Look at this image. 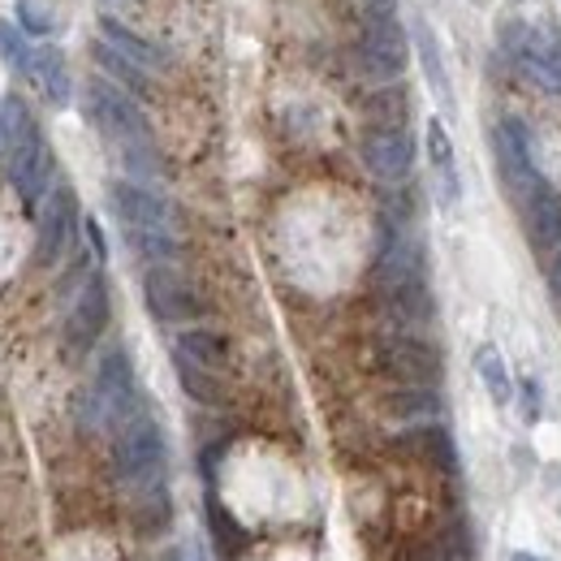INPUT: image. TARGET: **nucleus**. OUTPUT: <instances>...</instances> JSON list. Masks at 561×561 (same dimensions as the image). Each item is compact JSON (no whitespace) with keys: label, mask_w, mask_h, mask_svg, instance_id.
<instances>
[{"label":"nucleus","mask_w":561,"mask_h":561,"mask_svg":"<svg viewBox=\"0 0 561 561\" xmlns=\"http://www.w3.org/2000/svg\"><path fill=\"white\" fill-rule=\"evenodd\" d=\"M48 104H70L73 95V82H70V66H66V57H61V48H53V44H39V48H31V61H26V73H22Z\"/></svg>","instance_id":"4468645a"},{"label":"nucleus","mask_w":561,"mask_h":561,"mask_svg":"<svg viewBox=\"0 0 561 561\" xmlns=\"http://www.w3.org/2000/svg\"><path fill=\"white\" fill-rule=\"evenodd\" d=\"M173 363H178L182 389H186L195 402H204V407H225V402H229V389L220 385V376H216L211 367H199V363H191V358H182V354H173Z\"/></svg>","instance_id":"aec40b11"},{"label":"nucleus","mask_w":561,"mask_h":561,"mask_svg":"<svg viewBox=\"0 0 561 561\" xmlns=\"http://www.w3.org/2000/svg\"><path fill=\"white\" fill-rule=\"evenodd\" d=\"M142 298H147V311H151L156 320H164V324H186V320H199V316L208 311L204 294L182 277V273H173V268H164V264H156V268L147 273Z\"/></svg>","instance_id":"6e6552de"},{"label":"nucleus","mask_w":561,"mask_h":561,"mask_svg":"<svg viewBox=\"0 0 561 561\" xmlns=\"http://www.w3.org/2000/svg\"><path fill=\"white\" fill-rule=\"evenodd\" d=\"M407 561H467V531L462 527H445V531L420 540L407 553Z\"/></svg>","instance_id":"5701e85b"},{"label":"nucleus","mask_w":561,"mask_h":561,"mask_svg":"<svg viewBox=\"0 0 561 561\" xmlns=\"http://www.w3.org/2000/svg\"><path fill=\"white\" fill-rule=\"evenodd\" d=\"M376 367H380V376H389L398 385H436L445 376L440 351L420 337H385L376 346Z\"/></svg>","instance_id":"0eeeda50"},{"label":"nucleus","mask_w":561,"mask_h":561,"mask_svg":"<svg viewBox=\"0 0 561 561\" xmlns=\"http://www.w3.org/2000/svg\"><path fill=\"white\" fill-rule=\"evenodd\" d=\"M514 561H540V558H531V553H518Z\"/></svg>","instance_id":"4c0bfd02"},{"label":"nucleus","mask_w":561,"mask_h":561,"mask_svg":"<svg viewBox=\"0 0 561 561\" xmlns=\"http://www.w3.org/2000/svg\"><path fill=\"white\" fill-rule=\"evenodd\" d=\"M160 561H204V558H199V549H191V545H186V549H169Z\"/></svg>","instance_id":"f704fd0d"},{"label":"nucleus","mask_w":561,"mask_h":561,"mask_svg":"<svg viewBox=\"0 0 561 561\" xmlns=\"http://www.w3.org/2000/svg\"><path fill=\"white\" fill-rule=\"evenodd\" d=\"M385 411L393 420H432L440 415V393L432 385H402L398 393L385 398Z\"/></svg>","instance_id":"412c9836"},{"label":"nucleus","mask_w":561,"mask_h":561,"mask_svg":"<svg viewBox=\"0 0 561 561\" xmlns=\"http://www.w3.org/2000/svg\"><path fill=\"white\" fill-rule=\"evenodd\" d=\"M95 61L113 73V78H117V82H122L130 95H147V91H151V70H142L139 61L122 57L113 44H104V39H100V44H95Z\"/></svg>","instance_id":"4be33fe9"},{"label":"nucleus","mask_w":561,"mask_h":561,"mask_svg":"<svg viewBox=\"0 0 561 561\" xmlns=\"http://www.w3.org/2000/svg\"><path fill=\"white\" fill-rule=\"evenodd\" d=\"M0 160H4V117H0Z\"/></svg>","instance_id":"e433bc0d"},{"label":"nucleus","mask_w":561,"mask_h":561,"mask_svg":"<svg viewBox=\"0 0 561 561\" xmlns=\"http://www.w3.org/2000/svg\"><path fill=\"white\" fill-rule=\"evenodd\" d=\"M104 329H108V285L104 277H91L78 289L70 316H66V346L73 354H87L104 337Z\"/></svg>","instance_id":"f8f14e48"},{"label":"nucleus","mask_w":561,"mask_h":561,"mask_svg":"<svg viewBox=\"0 0 561 561\" xmlns=\"http://www.w3.org/2000/svg\"><path fill=\"white\" fill-rule=\"evenodd\" d=\"M208 523H211V536H216V545L229 553V558H238L247 545H251V536L233 523V514L225 510V505H216V501H208Z\"/></svg>","instance_id":"a878e982"},{"label":"nucleus","mask_w":561,"mask_h":561,"mask_svg":"<svg viewBox=\"0 0 561 561\" xmlns=\"http://www.w3.org/2000/svg\"><path fill=\"white\" fill-rule=\"evenodd\" d=\"M427 160H432V173H436L440 204L454 208L458 195H462V178H458V160H454V142H449L445 122H427Z\"/></svg>","instance_id":"2eb2a0df"},{"label":"nucleus","mask_w":561,"mask_h":561,"mask_svg":"<svg viewBox=\"0 0 561 561\" xmlns=\"http://www.w3.org/2000/svg\"><path fill=\"white\" fill-rule=\"evenodd\" d=\"M126 233H130V247L151 264H173L182 255V242L173 233H156V229H126Z\"/></svg>","instance_id":"393cba45"},{"label":"nucleus","mask_w":561,"mask_h":561,"mask_svg":"<svg viewBox=\"0 0 561 561\" xmlns=\"http://www.w3.org/2000/svg\"><path fill=\"white\" fill-rule=\"evenodd\" d=\"M415 39H420V57H423V70L432 78V87H436V95L440 100H449V78H445V66H440V57H436V39H432V31L427 26H415Z\"/></svg>","instance_id":"c85d7f7f"},{"label":"nucleus","mask_w":561,"mask_h":561,"mask_svg":"<svg viewBox=\"0 0 561 561\" xmlns=\"http://www.w3.org/2000/svg\"><path fill=\"white\" fill-rule=\"evenodd\" d=\"M476 367H480V376H484V385H489V398L496 407H510L514 402V380H510V371H505V358L484 346L480 358H476Z\"/></svg>","instance_id":"b1692460"},{"label":"nucleus","mask_w":561,"mask_h":561,"mask_svg":"<svg viewBox=\"0 0 561 561\" xmlns=\"http://www.w3.org/2000/svg\"><path fill=\"white\" fill-rule=\"evenodd\" d=\"M505 53H510V61L527 73L531 82H540V87H549V91L561 95V48H553L545 35H536V31H510Z\"/></svg>","instance_id":"ddd939ff"},{"label":"nucleus","mask_w":561,"mask_h":561,"mask_svg":"<svg viewBox=\"0 0 561 561\" xmlns=\"http://www.w3.org/2000/svg\"><path fill=\"white\" fill-rule=\"evenodd\" d=\"M73 233H78V199L70 186L48 191L44 208H39V229H35V264L53 268L61 264V255L70 251Z\"/></svg>","instance_id":"9d476101"},{"label":"nucleus","mask_w":561,"mask_h":561,"mask_svg":"<svg viewBox=\"0 0 561 561\" xmlns=\"http://www.w3.org/2000/svg\"><path fill=\"white\" fill-rule=\"evenodd\" d=\"M398 9H402V0H363V26H371V22H398Z\"/></svg>","instance_id":"7c9ffc66"},{"label":"nucleus","mask_w":561,"mask_h":561,"mask_svg":"<svg viewBox=\"0 0 561 561\" xmlns=\"http://www.w3.org/2000/svg\"><path fill=\"white\" fill-rule=\"evenodd\" d=\"M108 9H126V4H139V0H104Z\"/></svg>","instance_id":"c9c22d12"},{"label":"nucleus","mask_w":561,"mask_h":561,"mask_svg":"<svg viewBox=\"0 0 561 561\" xmlns=\"http://www.w3.org/2000/svg\"><path fill=\"white\" fill-rule=\"evenodd\" d=\"M135 523H139L142 536H156V531L169 527V492H164V484L139 492V518Z\"/></svg>","instance_id":"bb28decb"},{"label":"nucleus","mask_w":561,"mask_h":561,"mask_svg":"<svg viewBox=\"0 0 561 561\" xmlns=\"http://www.w3.org/2000/svg\"><path fill=\"white\" fill-rule=\"evenodd\" d=\"M173 354H182V358H191V363H199V367H211V371H220V367H229V337H220V333H211V329H186L182 337H178V346Z\"/></svg>","instance_id":"6ab92c4d"},{"label":"nucleus","mask_w":561,"mask_h":561,"mask_svg":"<svg viewBox=\"0 0 561 561\" xmlns=\"http://www.w3.org/2000/svg\"><path fill=\"white\" fill-rule=\"evenodd\" d=\"M164 467H169V440L164 427L151 415H130L122 423L117 440H113V476L122 489H156L164 484Z\"/></svg>","instance_id":"7ed1b4c3"},{"label":"nucleus","mask_w":561,"mask_h":561,"mask_svg":"<svg viewBox=\"0 0 561 561\" xmlns=\"http://www.w3.org/2000/svg\"><path fill=\"white\" fill-rule=\"evenodd\" d=\"M411 61V44H407V31L398 22H371L363 26L358 44H354V66L358 73L376 78V82H393L402 78Z\"/></svg>","instance_id":"423d86ee"},{"label":"nucleus","mask_w":561,"mask_h":561,"mask_svg":"<svg viewBox=\"0 0 561 561\" xmlns=\"http://www.w3.org/2000/svg\"><path fill=\"white\" fill-rule=\"evenodd\" d=\"M22 26L26 31H53V13H35V0H22Z\"/></svg>","instance_id":"2f4dec72"},{"label":"nucleus","mask_w":561,"mask_h":561,"mask_svg":"<svg viewBox=\"0 0 561 561\" xmlns=\"http://www.w3.org/2000/svg\"><path fill=\"white\" fill-rule=\"evenodd\" d=\"M402 449H407V454H415V458L427 462V467L445 471V476H454V471H458V449H454L449 432H445V427H436V423L411 427V432L402 436Z\"/></svg>","instance_id":"dca6fc26"},{"label":"nucleus","mask_w":561,"mask_h":561,"mask_svg":"<svg viewBox=\"0 0 561 561\" xmlns=\"http://www.w3.org/2000/svg\"><path fill=\"white\" fill-rule=\"evenodd\" d=\"M100 35H104V44H113L122 57H130V61H139L142 70H160L169 57L160 53V44H151V39H142L139 31H130L126 22H117V18H100Z\"/></svg>","instance_id":"a211bd4d"},{"label":"nucleus","mask_w":561,"mask_h":561,"mask_svg":"<svg viewBox=\"0 0 561 561\" xmlns=\"http://www.w3.org/2000/svg\"><path fill=\"white\" fill-rule=\"evenodd\" d=\"M108 208L126 229H156V233H173L178 211L164 195L147 191L142 182H113L108 186Z\"/></svg>","instance_id":"9b49d317"},{"label":"nucleus","mask_w":561,"mask_h":561,"mask_svg":"<svg viewBox=\"0 0 561 561\" xmlns=\"http://www.w3.org/2000/svg\"><path fill=\"white\" fill-rule=\"evenodd\" d=\"M549 280H553V294L561 298V242L553 247V264H549Z\"/></svg>","instance_id":"72a5a7b5"},{"label":"nucleus","mask_w":561,"mask_h":561,"mask_svg":"<svg viewBox=\"0 0 561 561\" xmlns=\"http://www.w3.org/2000/svg\"><path fill=\"white\" fill-rule=\"evenodd\" d=\"M82 104H87V117L95 122V130L122 151L126 173H135L139 182H151L164 173V160L151 139V122L130 91H122L108 78H91L82 91Z\"/></svg>","instance_id":"f257e3e1"},{"label":"nucleus","mask_w":561,"mask_h":561,"mask_svg":"<svg viewBox=\"0 0 561 561\" xmlns=\"http://www.w3.org/2000/svg\"><path fill=\"white\" fill-rule=\"evenodd\" d=\"M135 398H139V389H135V367H130V354L122 351H108L100 358V367H95V380H91V389L82 393V423L91 427V432H100V427H108V423H126L130 415H139L135 411Z\"/></svg>","instance_id":"20e7f679"},{"label":"nucleus","mask_w":561,"mask_h":561,"mask_svg":"<svg viewBox=\"0 0 561 561\" xmlns=\"http://www.w3.org/2000/svg\"><path fill=\"white\" fill-rule=\"evenodd\" d=\"M492 151H496V169H501V182L514 191L518 204H527L545 182H540V169L531 160V135L518 117H505L496 130H492Z\"/></svg>","instance_id":"39448f33"},{"label":"nucleus","mask_w":561,"mask_h":561,"mask_svg":"<svg viewBox=\"0 0 561 561\" xmlns=\"http://www.w3.org/2000/svg\"><path fill=\"white\" fill-rule=\"evenodd\" d=\"M0 61L18 73H26V61H31V44L22 39L13 22H0Z\"/></svg>","instance_id":"c756f323"},{"label":"nucleus","mask_w":561,"mask_h":561,"mask_svg":"<svg viewBox=\"0 0 561 561\" xmlns=\"http://www.w3.org/2000/svg\"><path fill=\"white\" fill-rule=\"evenodd\" d=\"M363 169L380 182H407L415 169V139L407 135V126H371L358 139Z\"/></svg>","instance_id":"1a4fd4ad"},{"label":"nucleus","mask_w":561,"mask_h":561,"mask_svg":"<svg viewBox=\"0 0 561 561\" xmlns=\"http://www.w3.org/2000/svg\"><path fill=\"white\" fill-rule=\"evenodd\" d=\"M523 216H527V229H531V242L540 247V251H553L561 242V199L549 191V186H540L527 204H523Z\"/></svg>","instance_id":"f3484780"},{"label":"nucleus","mask_w":561,"mask_h":561,"mask_svg":"<svg viewBox=\"0 0 561 561\" xmlns=\"http://www.w3.org/2000/svg\"><path fill=\"white\" fill-rule=\"evenodd\" d=\"M407 91L402 87H385V91H376L371 100H367V113L380 122V126H407Z\"/></svg>","instance_id":"cd10ccee"},{"label":"nucleus","mask_w":561,"mask_h":561,"mask_svg":"<svg viewBox=\"0 0 561 561\" xmlns=\"http://www.w3.org/2000/svg\"><path fill=\"white\" fill-rule=\"evenodd\" d=\"M0 117H4V164H9V182L26 204H39L48 195V178H53V151L39 135L35 113L26 108L22 95H4L0 100Z\"/></svg>","instance_id":"f03ea898"},{"label":"nucleus","mask_w":561,"mask_h":561,"mask_svg":"<svg viewBox=\"0 0 561 561\" xmlns=\"http://www.w3.org/2000/svg\"><path fill=\"white\" fill-rule=\"evenodd\" d=\"M523 398H527V411H523V415H527V420H536V415H540V402H536V398H540V389H536V380H527V385H523Z\"/></svg>","instance_id":"473e14b6"}]
</instances>
